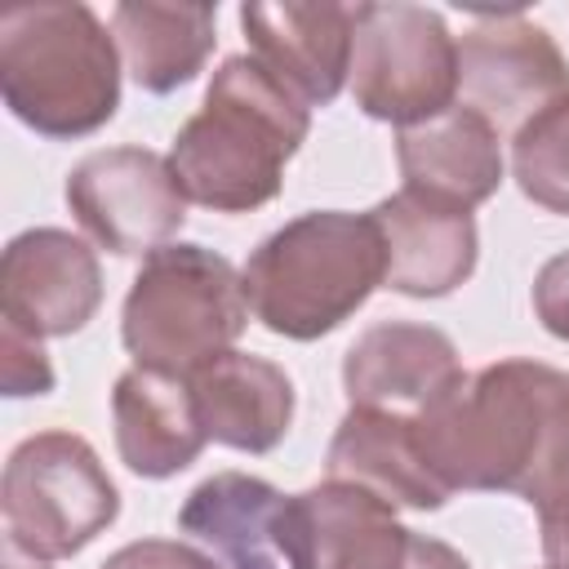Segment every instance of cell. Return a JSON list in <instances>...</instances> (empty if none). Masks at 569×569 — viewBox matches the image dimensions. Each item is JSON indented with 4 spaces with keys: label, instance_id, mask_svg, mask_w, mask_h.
<instances>
[{
    "label": "cell",
    "instance_id": "6da1fadb",
    "mask_svg": "<svg viewBox=\"0 0 569 569\" xmlns=\"http://www.w3.org/2000/svg\"><path fill=\"white\" fill-rule=\"evenodd\" d=\"M311 133V107L253 53L213 71L200 111L178 129L169 164L182 196L213 213H253L280 196L284 164Z\"/></svg>",
    "mask_w": 569,
    "mask_h": 569
},
{
    "label": "cell",
    "instance_id": "7a4b0ae2",
    "mask_svg": "<svg viewBox=\"0 0 569 569\" xmlns=\"http://www.w3.org/2000/svg\"><path fill=\"white\" fill-rule=\"evenodd\" d=\"M240 280L262 329L289 342H316L382 289L387 253L378 222L347 209L298 213L258 240Z\"/></svg>",
    "mask_w": 569,
    "mask_h": 569
},
{
    "label": "cell",
    "instance_id": "3957f363",
    "mask_svg": "<svg viewBox=\"0 0 569 569\" xmlns=\"http://www.w3.org/2000/svg\"><path fill=\"white\" fill-rule=\"evenodd\" d=\"M0 98L18 124L71 142L98 133L120 107V44L80 0L0 13Z\"/></svg>",
    "mask_w": 569,
    "mask_h": 569
},
{
    "label": "cell",
    "instance_id": "277c9868",
    "mask_svg": "<svg viewBox=\"0 0 569 569\" xmlns=\"http://www.w3.org/2000/svg\"><path fill=\"white\" fill-rule=\"evenodd\" d=\"M244 325L249 298L240 271L222 253L182 240L142 258L120 307V342L133 365L182 378L231 351Z\"/></svg>",
    "mask_w": 569,
    "mask_h": 569
},
{
    "label": "cell",
    "instance_id": "5b68a950",
    "mask_svg": "<svg viewBox=\"0 0 569 569\" xmlns=\"http://www.w3.org/2000/svg\"><path fill=\"white\" fill-rule=\"evenodd\" d=\"M4 542L36 560H67L107 533L120 516V489L98 449L76 431L27 436L0 476Z\"/></svg>",
    "mask_w": 569,
    "mask_h": 569
},
{
    "label": "cell",
    "instance_id": "8992f818",
    "mask_svg": "<svg viewBox=\"0 0 569 569\" xmlns=\"http://www.w3.org/2000/svg\"><path fill=\"white\" fill-rule=\"evenodd\" d=\"M347 84L369 120L422 124L458 102V40L427 4H356Z\"/></svg>",
    "mask_w": 569,
    "mask_h": 569
},
{
    "label": "cell",
    "instance_id": "52a82bcc",
    "mask_svg": "<svg viewBox=\"0 0 569 569\" xmlns=\"http://www.w3.org/2000/svg\"><path fill=\"white\" fill-rule=\"evenodd\" d=\"M67 209L80 231L116 258H151L187 222V196L169 156L151 147H102L71 164Z\"/></svg>",
    "mask_w": 569,
    "mask_h": 569
},
{
    "label": "cell",
    "instance_id": "ba28073f",
    "mask_svg": "<svg viewBox=\"0 0 569 569\" xmlns=\"http://www.w3.org/2000/svg\"><path fill=\"white\" fill-rule=\"evenodd\" d=\"M569 98V58L556 36L520 9L480 13L458 36V102L485 116L498 138Z\"/></svg>",
    "mask_w": 569,
    "mask_h": 569
},
{
    "label": "cell",
    "instance_id": "9c48e42d",
    "mask_svg": "<svg viewBox=\"0 0 569 569\" xmlns=\"http://www.w3.org/2000/svg\"><path fill=\"white\" fill-rule=\"evenodd\" d=\"M178 529L222 569H311L298 493H280L262 476L213 471L178 507Z\"/></svg>",
    "mask_w": 569,
    "mask_h": 569
},
{
    "label": "cell",
    "instance_id": "30bf717a",
    "mask_svg": "<svg viewBox=\"0 0 569 569\" xmlns=\"http://www.w3.org/2000/svg\"><path fill=\"white\" fill-rule=\"evenodd\" d=\"M102 307V267L98 253L62 231L31 227L4 244L0 258V320L18 325L31 338L80 333Z\"/></svg>",
    "mask_w": 569,
    "mask_h": 569
},
{
    "label": "cell",
    "instance_id": "8fae6325",
    "mask_svg": "<svg viewBox=\"0 0 569 569\" xmlns=\"http://www.w3.org/2000/svg\"><path fill=\"white\" fill-rule=\"evenodd\" d=\"M244 40L253 58L307 107H329L351 76L356 44V4L284 0V4H244Z\"/></svg>",
    "mask_w": 569,
    "mask_h": 569
},
{
    "label": "cell",
    "instance_id": "7c38bea8",
    "mask_svg": "<svg viewBox=\"0 0 569 569\" xmlns=\"http://www.w3.org/2000/svg\"><path fill=\"white\" fill-rule=\"evenodd\" d=\"M369 218L378 222L387 253L382 289L405 298H445L471 280L480 258V231L471 209L400 187L396 196L378 200Z\"/></svg>",
    "mask_w": 569,
    "mask_h": 569
},
{
    "label": "cell",
    "instance_id": "4fadbf2b",
    "mask_svg": "<svg viewBox=\"0 0 569 569\" xmlns=\"http://www.w3.org/2000/svg\"><path fill=\"white\" fill-rule=\"evenodd\" d=\"M458 373L453 338L418 320H378L342 356L347 400L405 418H418Z\"/></svg>",
    "mask_w": 569,
    "mask_h": 569
},
{
    "label": "cell",
    "instance_id": "5bb4252c",
    "mask_svg": "<svg viewBox=\"0 0 569 569\" xmlns=\"http://www.w3.org/2000/svg\"><path fill=\"white\" fill-rule=\"evenodd\" d=\"M111 427H116L120 462L142 480H169L187 471L209 445L191 378L142 365L116 378Z\"/></svg>",
    "mask_w": 569,
    "mask_h": 569
},
{
    "label": "cell",
    "instance_id": "9a60e30c",
    "mask_svg": "<svg viewBox=\"0 0 569 569\" xmlns=\"http://www.w3.org/2000/svg\"><path fill=\"white\" fill-rule=\"evenodd\" d=\"M325 480H347L369 493H378L391 507L409 511H440L449 502V485L431 471L413 418L351 405L329 440L325 453Z\"/></svg>",
    "mask_w": 569,
    "mask_h": 569
},
{
    "label": "cell",
    "instance_id": "2e32d148",
    "mask_svg": "<svg viewBox=\"0 0 569 569\" xmlns=\"http://www.w3.org/2000/svg\"><path fill=\"white\" fill-rule=\"evenodd\" d=\"M204 436L236 453H271L293 427V378L253 351H222L191 373Z\"/></svg>",
    "mask_w": 569,
    "mask_h": 569
},
{
    "label": "cell",
    "instance_id": "e0dca14e",
    "mask_svg": "<svg viewBox=\"0 0 569 569\" xmlns=\"http://www.w3.org/2000/svg\"><path fill=\"white\" fill-rule=\"evenodd\" d=\"M396 164L409 191L476 209L502 187V138L485 116L453 102L422 124L396 129Z\"/></svg>",
    "mask_w": 569,
    "mask_h": 569
},
{
    "label": "cell",
    "instance_id": "ac0fdd59",
    "mask_svg": "<svg viewBox=\"0 0 569 569\" xmlns=\"http://www.w3.org/2000/svg\"><path fill=\"white\" fill-rule=\"evenodd\" d=\"M307 525L311 569H405L413 556V529L396 520V507L378 493L325 480L298 493Z\"/></svg>",
    "mask_w": 569,
    "mask_h": 569
},
{
    "label": "cell",
    "instance_id": "d6986e66",
    "mask_svg": "<svg viewBox=\"0 0 569 569\" xmlns=\"http://www.w3.org/2000/svg\"><path fill=\"white\" fill-rule=\"evenodd\" d=\"M213 4H160L124 0L111 9V36L120 44L124 71L147 93H173L191 84L213 53Z\"/></svg>",
    "mask_w": 569,
    "mask_h": 569
},
{
    "label": "cell",
    "instance_id": "ffe728a7",
    "mask_svg": "<svg viewBox=\"0 0 569 569\" xmlns=\"http://www.w3.org/2000/svg\"><path fill=\"white\" fill-rule=\"evenodd\" d=\"M511 173L525 200L569 218V98L511 138Z\"/></svg>",
    "mask_w": 569,
    "mask_h": 569
},
{
    "label": "cell",
    "instance_id": "44dd1931",
    "mask_svg": "<svg viewBox=\"0 0 569 569\" xmlns=\"http://www.w3.org/2000/svg\"><path fill=\"white\" fill-rule=\"evenodd\" d=\"M0 382H4V396H13V400L53 391V365H49L40 338H31L4 320H0Z\"/></svg>",
    "mask_w": 569,
    "mask_h": 569
},
{
    "label": "cell",
    "instance_id": "7402d4cb",
    "mask_svg": "<svg viewBox=\"0 0 569 569\" xmlns=\"http://www.w3.org/2000/svg\"><path fill=\"white\" fill-rule=\"evenodd\" d=\"M98 569H222L209 551L178 542V538H138L111 551Z\"/></svg>",
    "mask_w": 569,
    "mask_h": 569
},
{
    "label": "cell",
    "instance_id": "603a6c76",
    "mask_svg": "<svg viewBox=\"0 0 569 569\" xmlns=\"http://www.w3.org/2000/svg\"><path fill=\"white\" fill-rule=\"evenodd\" d=\"M533 316L560 342H569V249L547 258L533 276Z\"/></svg>",
    "mask_w": 569,
    "mask_h": 569
},
{
    "label": "cell",
    "instance_id": "cb8c5ba5",
    "mask_svg": "<svg viewBox=\"0 0 569 569\" xmlns=\"http://www.w3.org/2000/svg\"><path fill=\"white\" fill-rule=\"evenodd\" d=\"M405 569H471V560H467L458 547H449V542H440V538L418 533V538H413V556H409V565H405Z\"/></svg>",
    "mask_w": 569,
    "mask_h": 569
},
{
    "label": "cell",
    "instance_id": "d4e9b609",
    "mask_svg": "<svg viewBox=\"0 0 569 569\" xmlns=\"http://www.w3.org/2000/svg\"><path fill=\"white\" fill-rule=\"evenodd\" d=\"M0 565H4V569H49V560H36V556H27V551H22V547H13V542H4Z\"/></svg>",
    "mask_w": 569,
    "mask_h": 569
}]
</instances>
